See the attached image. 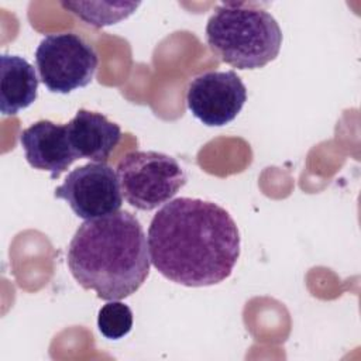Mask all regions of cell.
Here are the masks:
<instances>
[{"label":"cell","instance_id":"obj_12","mask_svg":"<svg viewBox=\"0 0 361 361\" xmlns=\"http://www.w3.org/2000/svg\"><path fill=\"white\" fill-rule=\"evenodd\" d=\"M97 327L109 340L123 338L133 327V312L123 302L109 300L99 310Z\"/></svg>","mask_w":361,"mask_h":361},{"label":"cell","instance_id":"obj_11","mask_svg":"<svg viewBox=\"0 0 361 361\" xmlns=\"http://www.w3.org/2000/svg\"><path fill=\"white\" fill-rule=\"evenodd\" d=\"M107 3H83V1H62L61 6L78 16L85 23L94 27H104L116 24L135 11L140 3H111L107 10Z\"/></svg>","mask_w":361,"mask_h":361},{"label":"cell","instance_id":"obj_2","mask_svg":"<svg viewBox=\"0 0 361 361\" xmlns=\"http://www.w3.org/2000/svg\"><path fill=\"white\" fill-rule=\"evenodd\" d=\"M148 240L127 210L85 220L68 247V267L76 282L103 300L135 293L149 275Z\"/></svg>","mask_w":361,"mask_h":361},{"label":"cell","instance_id":"obj_10","mask_svg":"<svg viewBox=\"0 0 361 361\" xmlns=\"http://www.w3.org/2000/svg\"><path fill=\"white\" fill-rule=\"evenodd\" d=\"M38 78L34 66L18 55L0 56V111L14 116L37 99Z\"/></svg>","mask_w":361,"mask_h":361},{"label":"cell","instance_id":"obj_3","mask_svg":"<svg viewBox=\"0 0 361 361\" xmlns=\"http://www.w3.org/2000/svg\"><path fill=\"white\" fill-rule=\"evenodd\" d=\"M206 41L223 62L237 69H259L278 56L282 31L258 3L226 1L207 21Z\"/></svg>","mask_w":361,"mask_h":361},{"label":"cell","instance_id":"obj_5","mask_svg":"<svg viewBox=\"0 0 361 361\" xmlns=\"http://www.w3.org/2000/svg\"><path fill=\"white\" fill-rule=\"evenodd\" d=\"M94 48L75 32L49 34L35 51V65L44 86L54 93H71L87 86L97 69Z\"/></svg>","mask_w":361,"mask_h":361},{"label":"cell","instance_id":"obj_6","mask_svg":"<svg viewBox=\"0 0 361 361\" xmlns=\"http://www.w3.org/2000/svg\"><path fill=\"white\" fill-rule=\"evenodd\" d=\"M54 196L63 199L83 220L110 216L123 204L117 172L106 162H89L73 169Z\"/></svg>","mask_w":361,"mask_h":361},{"label":"cell","instance_id":"obj_9","mask_svg":"<svg viewBox=\"0 0 361 361\" xmlns=\"http://www.w3.org/2000/svg\"><path fill=\"white\" fill-rule=\"evenodd\" d=\"M68 137L78 159L106 162L121 140V128L104 114L86 109L78 110L66 124Z\"/></svg>","mask_w":361,"mask_h":361},{"label":"cell","instance_id":"obj_1","mask_svg":"<svg viewBox=\"0 0 361 361\" xmlns=\"http://www.w3.org/2000/svg\"><path fill=\"white\" fill-rule=\"evenodd\" d=\"M151 264L166 279L190 286L226 281L240 257V233L221 206L193 197L165 203L148 227Z\"/></svg>","mask_w":361,"mask_h":361},{"label":"cell","instance_id":"obj_4","mask_svg":"<svg viewBox=\"0 0 361 361\" xmlns=\"http://www.w3.org/2000/svg\"><path fill=\"white\" fill-rule=\"evenodd\" d=\"M121 195L128 204L149 212L168 203L185 185L179 162L158 151H131L117 164Z\"/></svg>","mask_w":361,"mask_h":361},{"label":"cell","instance_id":"obj_8","mask_svg":"<svg viewBox=\"0 0 361 361\" xmlns=\"http://www.w3.org/2000/svg\"><path fill=\"white\" fill-rule=\"evenodd\" d=\"M27 162L39 171H48L51 179H58L78 159L73 152L66 124L39 120L20 134Z\"/></svg>","mask_w":361,"mask_h":361},{"label":"cell","instance_id":"obj_7","mask_svg":"<svg viewBox=\"0 0 361 361\" xmlns=\"http://www.w3.org/2000/svg\"><path fill=\"white\" fill-rule=\"evenodd\" d=\"M247 102V87L234 71H210L193 78L186 90L190 113L209 127L231 123Z\"/></svg>","mask_w":361,"mask_h":361}]
</instances>
